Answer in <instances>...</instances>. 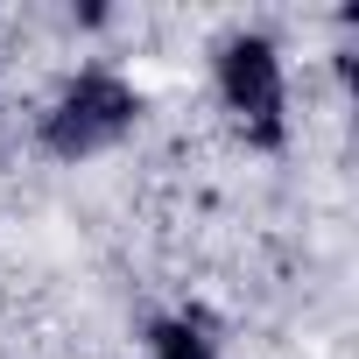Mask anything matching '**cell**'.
<instances>
[{
	"label": "cell",
	"mask_w": 359,
	"mask_h": 359,
	"mask_svg": "<svg viewBox=\"0 0 359 359\" xmlns=\"http://www.w3.org/2000/svg\"><path fill=\"white\" fill-rule=\"evenodd\" d=\"M141 120V92L127 85V78H113V71H85L57 106H50V120H43V141H50V155H64V162H78V155H99V148H113L127 127Z\"/></svg>",
	"instance_id": "1"
},
{
	"label": "cell",
	"mask_w": 359,
	"mask_h": 359,
	"mask_svg": "<svg viewBox=\"0 0 359 359\" xmlns=\"http://www.w3.org/2000/svg\"><path fill=\"white\" fill-rule=\"evenodd\" d=\"M219 92H226L233 120H240L261 148L282 141V106H289V92H282V57H275L268 36H233V43L219 50Z\"/></svg>",
	"instance_id": "2"
},
{
	"label": "cell",
	"mask_w": 359,
	"mask_h": 359,
	"mask_svg": "<svg viewBox=\"0 0 359 359\" xmlns=\"http://www.w3.org/2000/svg\"><path fill=\"white\" fill-rule=\"evenodd\" d=\"M155 359H219V352H212V331L198 317H162L155 324Z\"/></svg>",
	"instance_id": "3"
}]
</instances>
